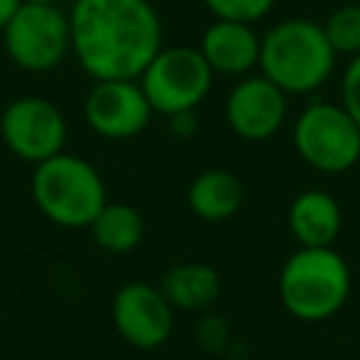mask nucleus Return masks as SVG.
<instances>
[{"mask_svg": "<svg viewBox=\"0 0 360 360\" xmlns=\"http://www.w3.org/2000/svg\"><path fill=\"white\" fill-rule=\"evenodd\" d=\"M31 197L45 219L59 228H90L96 214L107 202V186L101 172L70 152H59L34 166Z\"/></svg>", "mask_w": 360, "mask_h": 360, "instance_id": "20e7f679", "label": "nucleus"}, {"mask_svg": "<svg viewBox=\"0 0 360 360\" xmlns=\"http://www.w3.org/2000/svg\"><path fill=\"white\" fill-rule=\"evenodd\" d=\"M158 287L180 312H202L222 295L219 273L202 262H183L169 267Z\"/></svg>", "mask_w": 360, "mask_h": 360, "instance_id": "2eb2a0df", "label": "nucleus"}, {"mask_svg": "<svg viewBox=\"0 0 360 360\" xmlns=\"http://www.w3.org/2000/svg\"><path fill=\"white\" fill-rule=\"evenodd\" d=\"M290 96L262 73L242 76L225 98V121L231 132L248 143L270 141L287 121Z\"/></svg>", "mask_w": 360, "mask_h": 360, "instance_id": "9b49d317", "label": "nucleus"}, {"mask_svg": "<svg viewBox=\"0 0 360 360\" xmlns=\"http://www.w3.org/2000/svg\"><path fill=\"white\" fill-rule=\"evenodd\" d=\"M338 53L332 51L323 25L307 17H290L262 34L259 73L287 96H309L335 73Z\"/></svg>", "mask_w": 360, "mask_h": 360, "instance_id": "f03ea898", "label": "nucleus"}, {"mask_svg": "<svg viewBox=\"0 0 360 360\" xmlns=\"http://www.w3.org/2000/svg\"><path fill=\"white\" fill-rule=\"evenodd\" d=\"M25 3H56V6H59L62 0H25Z\"/></svg>", "mask_w": 360, "mask_h": 360, "instance_id": "4be33fe9", "label": "nucleus"}, {"mask_svg": "<svg viewBox=\"0 0 360 360\" xmlns=\"http://www.w3.org/2000/svg\"><path fill=\"white\" fill-rule=\"evenodd\" d=\"M3 48L28 73L53 70L70 53V17L56 3H22L3 31Z\"/></svg>", "mask_w": 360, "mask_h": 360, "instance_id": "0eeeda50", "label": "nucleus"}, {"mask_svg": "<svg viewBox=\"0 0 360 360\" xmlns=\"http://www.w3.org/2000/svg\"><path fill=\"white\" fill-rule=\"evenodd\" d=\"M166 121H169V132H172L174 138H191V135L197 132V127H200V121H197V110L169 115Z\"/></svg>", "mask_w": 360, "mask_h": 360, "instance_id": "aec40b11", "label": "nucleus"}, {"mask_svg": "<svg viewBox=\"0 0 360 360\" xmlns=\"http://www.w3.org/2000/svg\"><path fill=\"white\" fill-rule=\"evenodd\" d=\"M287 228L298 248H332L343 228L340 202L326 188H307L292 197Z\"/></svg>", "mask_w": 360, "mask_h": 360, "instance_id": "ddd939ff", "label": "nucleus"}, {"mask_svg": "<svg viewBox=\"0 0 360 360\" xmlns=\"http://www.w3.org/2000/svg\"><path fill=\"white\" fill-rule=\"evenodd\" d=\"M22 3H25V0H0V34H3L6 25L14 20V14L20 11Z\"/></svg>", "mask_w": 360, "mask_h": 360, "instance_id": "412c9836", "label": "nucleus"}, {"mask_svg": "<svg viewBox=\"0 0 360 360\" xmlns=\"http://www.w3.org/2000/svg\"><path fill=\"white\" fill-rule=\"evenodd\" d=\"M70 53L96 82L138 79L163 48V25L149 0H76Z\"/></svg>", "mask_w": 360, "mask_h": 360, "instance_id": "f257e3e1", "label": "nucleus"}, {"mask_svg": "<svg viewBox=\"0 0 360 360\" xmlns=\"http://www.w3.org/2000/svg\"><path fill=\"white\" fill-rule=\"evenodd\" d=\"M174 307L158 284L127 281L115 290L110 315L118 338L135 349H158L174 332Z\"/></svg>", "mask_w": 360, "mask_h": 360, "instance_id": "1a4fd4ad", "label": "nucleus"}, {"mask_svg": "<svg viewBox=\"0 0 360 360\" xmlns=\"http://www.w3.org/2000/svg\"><path fill=\"white\" fill-rule=\"evenodd\" d=\"M214 20H231V22H259L270 14L276 0H202Z\"/></svg>", "mask_w": 360, "mask_h": 360, "instance_id": "a211bd4d", "label": "nucleus"}, {"mask_svg": "<svg viewBox=\"0 0 360 360\" xmlns=\"http://www.w3.org/2000/svg\"><path fill=\"white\" fill-rule=\"evenodd\" d=\"M340 104L360 124V53L349 59L340 76Z\"/></svg>", "mask_w": 360, "mask_h": 360, "instance_id": "6ab92c4d", "label": "nucleus"}, {"mask_svg": "<svg viewBox=\"0 0 360 360\" xmlns=\"http://www.w3.org/2000/svg\"><path fill=\"white\" fill-rule=\"evenodd\" d=\"M138 84L149 98L152 110L169 118L197 110L208 98L214 87V70L202 59L200 48L172 45L158 51V56L138 76Z\"/></svg>", "mask_w": 360, "mask_h": 360, "instance_id": "423d86ee", "label": "nucleus"}, {"mask_svg": "<svg viewBox=\"0 0 360 360\" xmlns=\"http://www.w3.org/2000/svg\"><path fill=\"white\" fill-rule=\"evenodd\" d=\"M155 110L143 96L138 79H110L96 82L84 98L87 127L107 141H129L141 135Z\"/></svg>", "mask_w": 360, "mask_h": 360, "instance_id": "9d476101", "label": "nucleus"}, {"mask_svg": "<svg viewBox=\"0 0 360 360\" xmlns=\"http://www.w3.org/2000/svg\"><path fill=\"white\" fill-rule=\"evenodd\" d=\"M298 158L321 174H343L360 163V124L343 104L315 98L292 121Z\"/></svg>", "mask_w": 360, "mask_h": 360, "instance_id": "39448f33", "label": "nucleus"}, {"mask_svg": "<svg viewBox=\"0 0 360 360\" xmlns=\"http://www.w3.org/2000/svg\"><path fill=\"white\" fill-rule=\"evenodd\" d=\"M186 202L197 219L225 222L242 208L245 183L239 180V174H233L228 169H205L188 183Z\"/></svg>", "mask_w": 360, "mask_h": 360, "instance_id": "4468645a", "label": "nucleus"}, {"mask_svg": "<svg viewBox=\"0 0 360 360\" xmlns=\"http://www.w3.org/2000/svg\"><path fill=\"white\" fill-rule=\"evenodd\" d=\"M259 48L262 37L253 25L231 20H214L200 39V53L214 76H250V70L259 68Z\"/></svg>", "mask_w": 360, "mask_h": 360, "instance_id": "f8f14e48", "label": "nucleus"}, {"mask_svg": "<svg viewBox=\"0 0 360 360\" xmlns=\"http://www.w3.org/2000/svg\"><path fill=\"white\" fill-rule=\"evenodd\" d=\"M352 292L349 262L335 248H298L278 270V301L295 321L335 318Z\"/></svg>", "mask_w": 360, "mask_h": 360, "instance_id": "7ed1b4c3", "label": "nucleus"}, {"mask_svg": "<svg viewBox=\"0 0 360 360\" xmlns=\"http://www.w3.org/2000/svg\"><path fill=\"white\" fill-rule=\"evenodd\" d=\"M323 34L338 56H349V59L357 56L360 53V3L346 0L343 6H338L323 22Z\"/></svg>", "mask_w": 360, "mask_h": 360, "instance_id": "f3484780", "label": "nucleus"}, {"mask_svg": "<svg viewBox=\"0 0 360 360\" xmlns=\"http://www.w3.org/2000/svg\"><path fill=\"white\" fill-rule=\"evenodd\" d=\"M0 138L14 158L37 166L65 152L68 118L51 98L20 96L0 112Z\"/></svg>", "mask_w": 360, "mask_h": 360, "instance_id": "6e6552de", "label": "nucleus"}, {"mask_svg": "<svg viewBox=\"0 0 360 360\" xmlns=\"http://www.w3.org/2000/svg\"><path fill=\"white\" fill-rule=\"evenodd\" d=\"M143 217L135 205L121 202V200H107L104 208L96 214V219L90 222V233L93 242L107 250V253H132L141 239H143Z\"/></svg>", "mask_w": 360, "mask_h": 360, "instance_id": "dca6fc26", "label": "nucleus"}]
</instances>
